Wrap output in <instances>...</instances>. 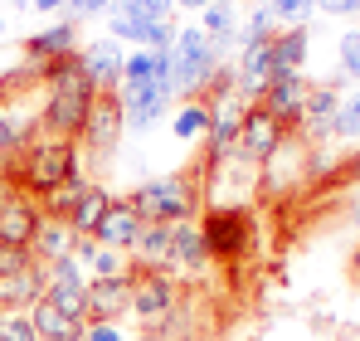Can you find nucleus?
I'll list each match as a JSON object with an SVG mask.
<instances>
[{
  "label": "nucleus",
  "mask_w": 360,
  "mask_h": 341,
  "mask_svg": "<svg viewBox=\"0 0 360 341\" xmlns=\"http://www.w3.org/2000/svg\"><path fill=\"white\" fill-rule=\"evenodd\" d=\"M78 175V142H68V137H34L25 151H20V180H25V190L30 195H39V200H49L59 185H68Z\"/></svg>",
  "instance_id": "obj_1"
},
{
  "label": "nucleus",
  "mask_w": 360,
  "mask_h": 341,
  "mask_svg": "<svg viewBox=\"0 0 360 341\" xmlns=\"http://www.w3.org/2000/svg\"><path fill=\"white\" fill-rule=\"evenodd\" d=\"M131 210L146 220V225H185V220H195V210H200V190H195V180L190 175H156V180H141L131 195Z\"/></svg>",
  "instance_id": "obj_2"
},
{
  "label": "nucleus",
  "mask_w": 360,
  "mask_h": 341,
  "mask_svg": "<svg viewBox=\"0 0 360 341\" xmlns=\"http://www.w3.org/2000/svg\"><path fill=\"white\" fill-rule=\"evenodd\" d=\"M200 239H205L210 259L239 264V259H248V249H253V220H248L243 205H214L200 220Z\"/></svg>",
  "instance_id": "obj_3"
},
{
  "label": "nucleus",
  "mask_w": 360,
  "mask_h": 341,
  "mask_svg": "<svg viewBox=\"0 0 360 341\" xmlns=\"http://www.w3.org/2000/svg\"><path fill=\"white\" fill-rule=\"evenodd\" d=\"M214 68H219V49H214V39H205V30L200 25H185L176 35V93L185 98H200L205 93V83L214 78Z\"/></svg>",
  "instance_id": "obj_4"
},
{
  "label": "nucleus",
  "mask_w": 360,
  "mask_h": 341,
  "mask_svg": "<svg viewBox=\"0 0 360 341\" xmlns=\"http://www.w3.org/2000/svg\"><path fill=\"white\" fill-rule=\"evenodd\" d=\"M180 307V283L166 268H136L131 264V317L156 327L161 317H171Z\"/></svg>",
  "instance_id": "obj_5"
},
{
  "label": "nucleus",
  "mask_w": 360,
  "mask_h": 341,
  "mask_svg": "<svg viewBox=\"0 0 360 341\" xmlns=\"http://www.w3.org/2000/svg\"><path fill=\"white\" fill-rule=\"evenodd\" d=\"M288 132H292V127H288V122H278L263 103H248L243 127H239V161H243V166H268V161L283 151Z\"/></svg>",
  "instance_id": "obj_6"
},
{
  "label": "nucleus",
  "mask_w": 360,
  "mask_h": 341,
  "mask_svg": "<svg viewBox=\"0 0 360 341\" xmlns=\"http://www.w3.org/2000/svg\"><path fill=\"white\" fill-rule=\"evenodd\" d=\"M122 132H127L122 98H117V93H98V98H93V108H88L83 132H78V147H83V151H93V156H112V151H117V142H122Z\"/></svg>",
  "instance_id": "obj_7"
},
{
  "label": "nucleus",
  "mask_w": 360,
  "mask_h": 341,
  "mask_svg": "<svg viewBox=\"0 0 360 341\" xmlns=\"http://www.w3.org/2000/svg\"><path fill=\"white\" fill-rule=\"evenodd\" d=\"M336 108H341V88L336 83H311V93H307V103H302V137L311 142V147H321V142H331L336 137Z\"/></svg>",
  "instance_id": "obj_8"
},
{
  "label": "nucleus",
  "mask_w": 360,
  "mask_h": 341,
  "mask_svg": "<svg viewBox=\"0 0 360 341\" xmlns=\"http://www.w3.org/2000/svg\"><path fill=\"white\" fill-rule=\"evenodd\" d=\"M78 58H83V73H88V83L98 93H117L122 88V63H127V54H122V44L112 35H103L88 49H78Z\"/></svg>",
  "instance_id": "obj_9"
},
{
  "label": "nucleus",
  "mask_w": 360,
  "mask_h": 341,
  "mask_svg": "<svg viewBox=\"0 0 360 341\" xmlns=\"http://www.w3.org/2000/svg\"><path fill=\"white\" fill-rule=\"evenodd\" d=\"M141 234H146V220L131 210V200H117V195H112V205H108L103 225L93 229V239H98V244H108V249H122V254H136Z\"/></svg>",
  "instance_id": "obj_10"
},
{
  "label": "nucleus",
  "mask_w": 360,
  "mask_h": 341,
  "mask_svg": "<svg viewBox=\"0 0 360 341\" xmlns=\"http://www.w3.org/2000/svg\"><path fill=\"white\" fill-rule=\"evenodd\" d=\"M73 264L88 273V283H93V278H127V273H131V254L98 244L93 234H78V244H73Z\"/></svg>",
  "instance_id": "obj_11"
},
{
  "label": "nucleus",
  "mask_w": 360,
  "mask_h": 341,
  "mask_svg": "<svg viewBox=\"0 0 360 341\" xmlns=\"http://www.w3.org/2000/svg\"><path fill=\"white\" fill-rule=\"evenodd\" d=\"M307 93H311V83H307L302 73H273L258 103H263L268 113L278 117V122L297 127V117H302V103H307Z\"/></svg>",
  "instance_id": "obj_12"
},
{
  "label": "nucleus",
  "mask_w": 360,
  "mask_h": 341,
  "mask_svg": "<svg viewBox=\"0 0 360 341\" xmlns=\"http://www.w3.org/2000/svg\"><path fill=\"white\" fill-rule=\"evenodd\" d=\"M39 220H44V210H39L34 200L15 195V190L0 195V244H20V249H30V239H34Z\"/></svg>",
  "instance_id": "obj_13"
},
{
  "label": "nucleus",
  "mask_w": 360,
  "mask_h": 341,
  "mask_svg": "<svg viewBox=\"0 0 360 341\" xmlns=\"http://www.w3.org/2000/svg\"><path fill=\"white\" fill-rule=\"evenodd\" d=\"M122 317H131V273L93 278L88 283V322H122Z\"/></svg>",
  "instance_id": "obj_14"
},
{
  "label": "nucleus",
  "mask_w": 360,
  "mask_h": 341,
  "mask_svg": "<svg viewBox=\"0 0 360 341\" xmlns=\"http://www.w3.org/2000/svg\"><path fill=\"white\" fill-rule=\"evenodd\" d=\"M73 244H78L73 225H68V220H54V215H44L39 229H34V239H30V254H34V264L44 268V264L73 259Z\"/></svg>",
  "instance_id": "obj_15"
},
{
  "label": "nucleus",
  "mask_w": 360,
  "mask_h": 341,
  "mask_svg": "<svg viewBox=\"0 0 360 341\" xmlns=\"http://www.w3.org/2000/svg\"><path fill=\"white\" fill-rule=\"evenodd\" d=\"M205 264H210V249H205V239H200V225L195 220H185V225H171V273H205Z\"/></svg>",
  "instance_id": "obj_16"
},
{
  "label": "nucleus",
  "mask_w": 360,
  "mask_h": 341,
  "mask_svg": "<svg viewBox=\"0 0 360 341\" xmlns=\"http://www.w3.org/2000/svg\"><path fill=\"white\" fill-rule=\"evenodd\" d=\"M239 98L243 103H258L263 98V88H268V78H273V54H268V39L263 44H243L239 54Z\"/></svg>",
  "instance_id": "obj_17"
},
{
  "label": "nucleus",
  "mask_w": 360,
  "mask_h": 341,
  "mask_svg": "<svg viewBox=\"0 0 360 341\" xmlns=\"http://www.w3.org/2000/svg\"><path fill=\"white\" fill-rule=\"evenodd\" d=\"M39 297H44V268L39 264L0 278V312H30Z\"/></svg>",
  "instance_id": "obj_18"
},
{
  "label": "nucleus",
  "mask_w": 360,
  "mask_h": 341,
  "mask_svg": "<svg viewBox=\"0 0 360 341\" xmlns=\"http://www.w3.org/2000/svg\"><path fill=\"white\" fill-rule=\"evenodd\" d=\"M171 98H176V88H166V83H156V88H146V93H136V98H127V103H122V113H127V127H131V132H146V127H156L161 117L171 113Z\"/></svg>",
  "instance_id": "obj_19"
},
{
  "label": "nucleus",
  "mask_w": 360,
  "mask_h": 341,
  "mask_svg": "<svg viewBox=\"0 0 360 341\" xmlns=\"http://www.w3.org/2000/svg\"><path fill=\"white\" fill-rule=\"evenodd\" d=\"M73 44H78V30H73L68 20H54L49 30H39V35H30V39H25V49H30L34 63H54V58L73 54Z\"/></svg>",
  "instance_id": "obj_20"
},
{
  "label": "nucleus",
  "mask_w": 360,
  "mask_h": 341,
  "mask_svg": "<svg viewBox=\"0 0 360 341\" xmlns=\"http://www.w3.org/2000/svg\"><path fill=\"white\" fill-rule=\"evenodd\" d=\"M30 322H34L39 341H78V337H83V322L63 317V312L54 307V302H49V297H39V302L30 307Z\"/></svg>",
  "instance_id": "obj_21"
},
{
  "label": "nucleus",
  "mask_w": 360,
  "mask_h": 341,
  "mask_svg": "<svg viewBox=\"0 0 360 341\" xmlns=\"http://www.w3.org/2000/svg\"><path fill=\"white\" fill-rule=\"evenodd\" d=\"M307 25L302 30H278L273 39H268V54H273V73H302V63H307Z\"/></svg>",
  "instance_id": "obj_22"
},
{
  "label": "nucleus",
  "mask_w": 360,
  "mask_h": 341,
  "mask_svg": "<svg viewBox=\"0 0 360 341\" xmlns=\"http://www.w3.org/2000/svg\"><path fill=\"white\" fill-rule=\"evenodd\" d=\"M161 78H156V63H151V49H131L127 54V63H122V88L117 98L127 103V98H136V93H146V88H156ZM171 88V83H166Z\"/></svg>",
  "instance_id": "obj_23"
},
{
  "label": "nucleus",
  "mask_w": 360,
  "mask_h": 341,
  "mask_svg": "<svg viewBox=\"0 0 360 341\" xmlns=\"http://www.w3.org/2000/svg\"><path fill=\"white\" fill-rule=\"evenodd\" d=\"M108 205H112V195H108L103 185H88V190H83V200H78V205H73V215H68L73 234H93V229L103 225Z\"/></svg>",
  "instance_id": "obj_24"
},
{
  "label": "nucleus",
  "mask_w": 360,
  "mask_h": 341,
  "mask_svg": "<svg viewBox=\"0 0 360 341\" xmlns=\"http://www.w3.org/2000/svg\"><path fill=\"white\" fill-rule=\"evenodd\" d=\"M200 30H205V39H214V49H229L234 44V5H224V0L205 5L200 10Z\"/></svg>",
  "instance_id": "obj_25"
},
{
  "label": "nucleus",
  "mask_w": 360,
  "mask_h": 341,
  "mask_svg": "<svg viewBox=\"0 0 360 341\" xmlns=\"http://www.w3.org/2000/svg\"><path fill=\"white\" fill-rule=\"evenodd\" d=\"M171 132H176V142H200V137L210 132V103H205V98H190V103L171 117Z\"/></svg>",
  "instance_id": "obj_26"
},
{
  "label": "nucleus",
  "mask_w": 360,
  "mask_h": 341,
  "mask_svg": "<svg viewBox=\"0 0 360 341\" xmlns=\"http://www.w3.org/2000/svg\"><path fill=\"white\" fill-rule=\"evenodd\" d=\"M268 10H273V25L278 30H302L311 20L316 0H268Z\"/></svg>",
  "instance_id": "obj_27"
},
{
  "label": "nucleus",
  "mask_w": 360,
  "mask_h": 341,
  "mask_svg": "<svg viewBox=\"0 0 360 341\" xmlns=\"http://www.w3.org/2000/svg\"><path fill=\"white\" fill-rule=\"evenodd\" d=\"M83 190H88V180H83V170H78L68 185H59V190L44 200V215H54V220H68V215H73V205L83 200Z\"/></svg>",
  "instance_id": "obj_28"
},
{
  "label": "nucleus",
  "mask_w": 360,
  "mask_h": 341,
  "mask_svg": "<svg viewBox=\"0 0 360 341\" xmlns=\"http://www.w3.org/2000/svg\"><path fill=\"white\" fill-rule=\"evenodd\" d=\"M44 297L59 307L63 317H73V322H88V287H44Z\"/></svg>",
  "instance_id": "obj_29"
},
{
  "label": "nucleus",
  "mask_w": 360,
  "mask_h": 341,
  "mask_svg": "<svg viewBox=\"0 0 360 341\" xmlns=\"http://www.w3.org/2000/svg\"><path fill=\"white\" fill-rule=\"evenodd\" d=\"M30 127L34 122H15V117L0 108V156H20L30 147Z\"/></svg>",
  "instance_id": "obj_30"
},
{
  "label": "nucleus",
  "mask_w": 360,
  "mask_h": 341,
  "mask_svg": "<svg viewBox=\"0 0 360 341\" xmlns=\"http://www.w3.org/2000/svg\"><path fill=\"white\" fill-rule=\"evenodd\" d=\"M336 137L341 142H360V88L346 93L341 108H336Z\"/></svg>",
  "instance_id": "obj_31"
},
{
  "label": "nucleus",
  "mask_w": 360,
  "mask_h": 341,
  "mask_svg": "<svg viewBox=\"0 0 360 341\" xmlns=\"http://www.w3.org/2000/svg\"><path fill=\"white\" fill-rule=\"evenodd\" d=\"M44 287H88V273L73 259H59V264H44Z\"/></svg>",
  "instance_id": "obj_32"
},
{
  "label": "nucleus",
  "mask_w": 360,
  "mask_h": 341,
  "mask_svg": "<svg viewBox=\"0 0 360 341\" xmlns=\"http://www.w3.org/2000/svg\"><path fill=\"white\" fill-rule=\"evenodd\" d=\"M273 35H278V25H273V10H268V5H253V10H248L243 44H263V39H273Z\"/></svg>",
  "instance_id": "obj_33"
},
{
  "label": "nucleus",
  "mask_w": 360,
  "mask_h": 341,
  "mask_svg": "<svg viewBox=\"0 0 360 341\" xmlns=\"http://www.w3.org/2000/svg\"><path fill=\"white\" fill-rule=\"evenodd\" d=\"M0 341H39L30 312H0Z\"/></svg>",
  "instance_id": "obj_34"
},
{
  "label": "nucleus",
  "mask_w": 360,
  "mask_h": 341,
  "mask_svg": "<svg viewBox=\"0 0 360 341\" xmlns=\"http://www.w3.org/2000/svg\"><path fill=\"white\" fill-rule=\"evenodd\" d=\"M30 264H34L30 249H20V244H0V278H10V273H20V268H30Z\"/></svg>",
  "instance_id": "obj_35"
},
{
  "label": "nucleus",
  "mask_w": 360,
  "mask_h": 341,
  "mask_svg": "<svg viewBox=\"0 0 360 341\" xmlns=\"http://www.w3.org/2000/svg\"><path fill=\"white\" fill-rule=\"evenodd\" d=\"M83 341H131L122 322H83Z\"/></svg>",
  "instance_id": "obj_36"
},
{
  "label": "nucleus",
  "mask_w": 360,
  "mask_h": 341,
  "mask_svg": "<svg viewBox=\"0 0 360 341\" xmlns=\"http://www.w3.org/2000/svg\"><path fill=\"white\" fill-rule=\"evenodd\" d=\"M341 68H346V78L360 83V30H351V35L341 39Z\"/></svg>",
  "instance_id": "obj_37"
},
{
  "label": "nucleus",
  "mask_w": 360,
  "mask_h": 341,
  "mask_svg": "<svg viewBox=\"0 0 360 341\" xmlns=\"http://www.w3.org/2000/svg\"><path fill=\"white\" fill-rule=\"evenodd\" d=\"M316 10H326V15H360V0H316Z\"/></svg>",
  "instance_id": "obj_38"
},
{
  "label": "nucleus",
  "mask_w": 360,
  "mask_h": 341,
  "mask_svg": "<svg viewBox=\"0 0 360 341\" xmlns=\"http://www.w3.org/2000/svg\"><path fill=\"white\" fill-rule=\"evenodd\" d=\"M68 5H73L78 15H108V10H112V0H68Z\"/></svg>",
  "instance_id": "obj_39"
},
{
  "label": "nucleus",
  "mask_w": 360,
  "mask_h": 341,
  "mask_svg": "<svg viewBox=\"0 0 360 341\" xmlns=\"http://www.w3.org/2000/svg\"><path fill=\"white\" fill-rule=\"evenodd\" d=\"M59 5H68V0H34V5H30V10H44V15H54V10H59Z\"/></svg>",
  "instance_id": "obj_40"
},
{
  "label": "nucleus",
  "mask_w": 360,
  "mask_h": 341,
  "mask_svg": "<svg viewBox=\"0 0 360 341\" xmlns=\"http://www.w3.org/2000/svg\"><path fill=\"white\" fill-rule=\"evenodd\" d=\"M341 175H346V180H360V156H351V166L341 170Z\"/></svg>",
  "instance_id": "obj_41"
},
{
  "label": "nucleus",
  "mask_w": 360,
  "mask_h": 341,
  "mask_svg": "<svg viewBox=\"0 0 360 341\" xmlns=\"http://www.w3.org/2000/svg\"><path fill=\"white\" fill-rule=\"evenodd\" d=\"M176 5H185V10H205V5H214V0H176Z\"/></svg>",
  "instance_id": "obj_42"
},
{
  "label": "nucleus",
  "mask_w": 360,
  "mask_h": 341,
  "mask_svg": "<svg viewBox=\"0 0 360 341\" xmlns=\"http://www.w3.org/2000/svg\"><path fill=\"white\" fill-rule=\"evenodd\" d=\"M131 341H171V337H156V332H141V337H131Z\"/></svg>",
  "instance_id": "obj_43"
},
{
  "label": "nucleus",
  "mask_w": 360,
  "mask_h": 341,
  "mask_svg": "<svg viewBox=\"0 0 360 341\" xmlns=\"http://www.w3.org/2000/svg\"><path fill=\"white\" fill-rule=\"evenodd\" d=\"M0 35H5V15H0Z\"/></svg>",
  "instance_id": "obj_44"
},
{
  "label": "nucleus",
  "mask_w": 360,
  "mask_h": 341,
  "mask_svg": "<svg viewBox=\"0 0 360 341\" xmlns=\"http://www.w3.org/2000/svg\"><path fill=\"white\" fill-rule=\"evenodd\" d=\"M0 195H5V180H0Z\"/></svg>",
  "instance_id": "obj_45"
},
{
  "label": "nucleus",
  "mask_w": 360,
  "mask_h": 341,
  "mask_svg": "<svg viewBox=\"0 0 360 341\" xmlns=\"http://www.w3.org/2000/svg\"><path fill=\"white\" fill-rule=\"evenodd\" d=\"M356 20H360V15H356ZM356 30H360V25H356Z\"/></svg>",
  "instance_id": "obj_46"
},
{
  "label": "nucleus",
  "mask_w": 360,
  "mask_h": 341,
  "mask_svg": "<svg viewBox=\"0 0 360 341\" xmlns=\"http://www.w3.org/2000/svg\"><path fill=\"white\" fill-rule=\"evenodd\" d=\"M78 341H83V337H78Z\"/></svg>",
  "instance_id": "obj_47"
}]
</instances>
